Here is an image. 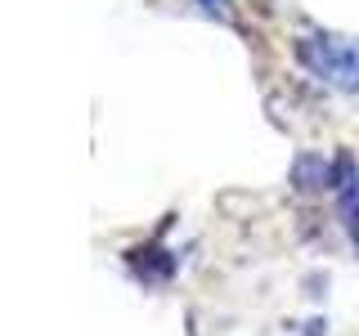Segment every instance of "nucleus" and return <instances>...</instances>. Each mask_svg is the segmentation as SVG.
Masks as SVG:
<instances>
[{"label":"nucleus","mask_w":359,"mask_h":336,"mask_svg":"<svg viewBox=\"0 0 359 336\" xmlns=\"http://www.w3.org/2000/svg\"><path fill=\"white\" fill-rule=\"evenodd\" d=\"M202 5V14H211V18H224V5H229V0H198Z\"/></svg>","instance_id":"39448f33"},{"label":"nucleus","mask_w":359,"mask_h":336,"mask_svg":"<svg viewBox=\"0 0 359 336\" xmlns=\"http://www.w3.org/2000/svg\"><path fill=\"white\" fill-rule=\"evenodd\" d=\"M292 184L301 193H332V162L323 153H297L292 157Z\"/></svg>","instance_id":"20e7f679"},{"label":"nucleus","mask_w":359,"mask_h":336,"mask_svg":"<svg viewBox=\"0 0 359 336\" xmlns=\"http://www.w3.org/2000/svg\"><path fill=\"white\" fill-rule=\"evenodd\" d=\"M292 54H297V63L314 81L346 90V94L359 90V36H341V31H328V27H306L292 41Z\"/></svg>","instance_id":"f257e3e1"},{"label":"nucleus","mask_w":359,"mask_h":336,"mask_svg":"<svg viewBox=\"0 0 359 336\" xmlns=\"http://www.w3.org/2000/svg\"><path fill=\"white\" fill-rule=\"evenodd\" d=\"M332 193H337V216H341L351 242L359 246V166L351 153L332 157Z\"/></svg>","instance_id":"f03ea898"},{"label":"nucleus","mask_w":359,"mask_h":336,"mask_svg":"<svg viewBox=\"0 0 359 336\" xmlns=\"http://www.w3.org/2000/svg\"><path fill=\"white\" fill-rule=\"evenodd\" d=\"M126 265L135 269V278H140V283H166V278L175 274V255L162 251L157 242H149V246H130V251H126Z\"/></svg>","instance_id":"7ed1b4c3"}]
</instances>
